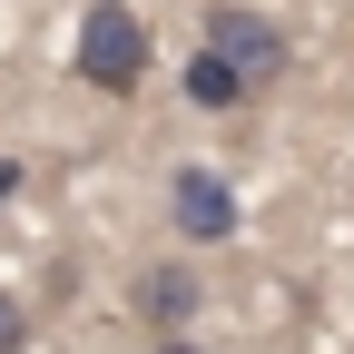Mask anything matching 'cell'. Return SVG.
Returning <instances> with one entry per match:
<instances>
[{"instance_id": "7a4b0ae2", "label": "cell", "mask_w": 354, "mask_h": 354, "mask_svg": "<svg viewBox=\"0 0 354 354\" xmlns=\"http://www.w3.org/2000/svg\"><path fill=\"white\" fill-rule=\"evenodd\" d=\"M197 50H207L216 69H227V79L246 88V99H266V88L286 79V30L266 20V10H246V0H216V10H207V39H197Z\"/></svg>"}, {"instance_id": "5b68a950", "label": "cell", "mask_w": 354, "mask_h": 354, "mask_svg": "<svg viewBox=\"0 0 354 354\" xmlns=\"http://www.w3.org/2000/svg\"><path fill=\"white\" fill-rule=\"evenodd\" d=\"M187 99H197V109H246V88H236L227 69H216V59L197 50V59H187Z\"/></svg>"}, {"instance_id": "277c9868", "label": "cell", "mask_w": 354, "mask_h": 354, "mask_svg": "<svg viewBox=\"0 0 354 354\" xmlns=\"http://www.w3.org/2000/svg\"><path fill=\"white\" fill-rule=\"evenodd\" d=\"M167 227L187 236V246H227L236 236V187L216 167H177L167 177Z\"/></svg>"}, {"instance_id": "6da1fadb", "label": "cell", "mask_w": 354, "mask_h": 354, "mask_svg": "<svg viewBox=\"0 0 354 354\" xmlns=\"http://www.w3.org/2000/svg\"><path fill=\"white\" fill-rule=\"evenodd\" d=\"M79 79L99 88V99H138V79H148V20L128 10V0H88L79 10Z\"/></svg>"}, {"instance_id": "ba28073f", "label": "cell", "mask_w": 354, "mask_h": 354, "mask_svg": "<svg viewBox=\"0 0 354 354\" xmlns=\"http://www.w3.org/2000/svg\"><path fill=\"white\" fill-rule=\"evenodd\" d=\"M10 187H20V167H10V158H0V207H10Z\"/></svg>"}, {"instance_id": "3957f363", "label": "cell", "mask_w": 354, "mask_h": 354, "mask_svg": "<svg viewBox=\"0 0 354 354\" xmlns=\"http://www.w3.org/2000/svg\"><path fill=\"white\" fill-rule=\"evenodd\" d=\"M207 315V276L187 256H148V266H128V325H148V344L167 335H187Z\"/></svg>"}, {"instance_id": "52a82bcc", "label": "cell", "mask_w": 354, "mask_h": 354, "mask_svg": "<svg viewBox=\"0 0 354 354\" xmlns=\"http://www.w3.org/2000/svg\"><path fill=\"white\" fill-rule=\"evenodd\" d=\"M148 354H216V344H197V335H167V344H148Z\"/></svg>"}, {"instance_id": "8992f818", "label": "cell", "mask_w": 354, "mask_h": 354, "mask_svg": "<svg viewBox=\"0 0 354 354\" xmlns=\"http://www.w3.org/2000/svg\"><path fill=\"white\" fill-rule=\"evenodd\" d=\"M0 354H30V315H20L10 286H0Z\"/></svg>"}]
</instances>
